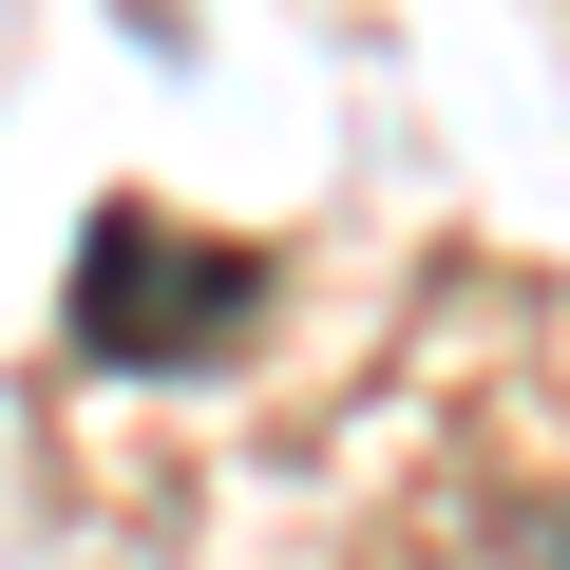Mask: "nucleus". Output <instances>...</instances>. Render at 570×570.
I'll return each mask as SVG.
<instances>
[{"label":"nucleus","instance_id":"obj_1","mask_svg":"<svg viewBox=\"0 0 570 570\" xmlns=\"http://www.w3.org/2000/svg\"><path fill=\"white\" fill-rule=\"evenodd\" d=\"M77 362L96 381H190V362H247V324H266V247H209V228H171V209H96L77 228Z\"/></svg>","mask_w":570,"mask_h":570}]
</instances>
